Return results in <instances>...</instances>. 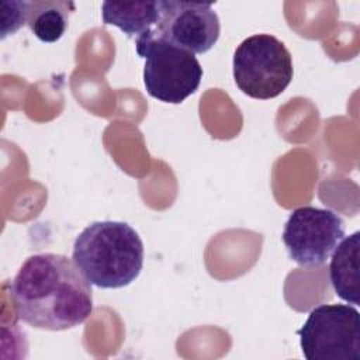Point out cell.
<instances>
[{
  "instance_id": "6da1fadb",
  "label": "cell",
  "mask_w": 360,
  "mask_h": 360,
  "mask_svg": "<svg viewBox=\"0 0 360 360\" xmlns=\"http://www.w3.org/2000/svg\"><path fill=\"white\" fill-rule=\"evenodd\" d=\"M18 318L37 329L66 330L93 312L91 283L76 263L58 253L30 256L10 284Z\"/></svg>"
},
{
  "instance_id": "7a4b0ae2",
  "label": "cell",
  "mask_w": 360,
  "mask_h": 360,
  "mask_svg": "<svg viewBox=\"0 0 360 360\" xmlns=\"http://www.w3.org/2000/svg\"><path fill=\"white\" fill-rule=\"evenodd\" d=\"M72 259L98 288L129 285L143 266V242L127 222L97 221L75 240Z\"/></svg>"
},
{
  "instance_id": "3957f363",
  "label": "cell",
  "mask_w": 360,
  "mask_h": 360,
  "mask_svg": "<svg viewBox=\"0 0 360 360\" xmlns=\"http://www.w3.org/2000/svg\"><path fill=\"white\" fill-rule=\"evenodd\" d=\"M232 66L239 90L257 100L280 96L294 76L290 51L270 34H255L243 39L235 49Z\"/></svg>"
},
{
  "instance_id": "277c9868",
  "label": "cell",
  "mask_w": 360,
  "mask_h": 360,
  "mask_svg": "<svg viewBox=\"0 0 360 360\" xmlns=\"http://www.w3.org/2000/svg\"><path fill=\"white\" fill-rule=\"evenodd\" d=\"M135 48L145 59L143 84L150 97L180 104L200 87L202 68L194 53L149 37L135 38Z\"/></svg>"
},
{
  "instance_id": "5b68a950",
  "label": "cell",
  "mask_w": 360,
  "mask_h": 360,
  "mask_svg": "<svg viewBox=\"0 0 360 360\" xmlns=\"http://www.w3.org/2000/svg\"><path fill=\"white\" fill-rule=\"evenodd\" d=\"M297 333L307 360H360V312L353 305L321 304Z\"/></svg>"
},
{
  "instance_id": "8992f818",
  "label": "cell",
  "mask_w": 360,
  "mask_h": 360,
  "mask_svg": "<svg viewBox=\"0 0 360 360\" xmlns=\"http://www.w3.org/2000/svg\"><path fill=\"white\" fill-rule=\"evenodd\" d=\"M345 236V222L335 211L304 205L295 208L283 229L290 257L300 266L323 264Z\"/></svg>"
},
{
  "instance_id": "52a82bcc",
  "label": "cell",
  "mask_w": 360,
  "mask_h": 360,
  "mask_svg": "<svg viewBox=\"0 0 360 360\" xmlns=\"http://www.w3.org/2000/svg\"><path fill=\"white\" fill-rule=\"evenodd\" d=\"M159 4L158 24L142 37L166 41L194 55L205 53L217 44L221 24L212 4L174 0H163Z\"/></svg>"
},
{
  "instance_id": "ba28073f",
  "label": "cell",
  "mask_w": 360,
  "mask_h": 360,
  "mask_svg": "<svg viewBox=\"0 0 360 360\" xmlns=\"http://www.w3.org/2000/svg\"><path fill=\"white\" fill-rule=\"evenodd\" d=\"M360 232L356 231L343 239L333 249L329 263V278L335 294L354 307L360 304Z\"/></svg>"
},
{
  "instance_id": "9c48e42d",
  "label": "cell",
  "mask_w": 360,
  "mask_h": 360,
  "mask_svg": "<svg viewBox=\"0 0 360 360\" xmlns=\"http://www.w3.org/2000/svg\"><path fill=\"white\" fill-rule=\"evenodd\" d=\"M103 21L118 27L128 37H142L152 31L160 15L159 1H103Z\"/></svg>"
},
{
  "instance_id": "30bf717a",
  "label": "cell",
  "mask_w": 360,
  "mask_h": 360,
  "mask_svg": "<svg viewBox=\"0 0 360 360\" xmlns=\"http://www.w3.org/2000/svg\"><path fill=\"white\" fill-rule=\"evenodd\" d=\"M76 10L73 1L34 0L28 1L27 25L42 42H56L68 28L69 15Z\"/></svg>"
},
{
  "instance_id": "8fae6325",
  "label": "cell",
  "mask_w": 360,
  "mask_h": 360,
  "mask_svg": "<svg viewBox=\"0 0 360 360\" xmlns=\"http://www.w3.org/2000/svg\"><path fill=\"white\" fill-rule=\"evenodd\" d=\"M1 39L27 24L28 1H1Z\"/></svg>"
}]
</instances>
